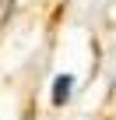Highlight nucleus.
Here are the masks:
<instances>
[{
	"mask_svg": "<svg viewBox=\"0 0 116 120\" xmlns=\"http://www.w3.org/2000/svg\"><path fill=\"white\" fill-rule=\"evenodd\" d=\"M70 88H74V78L70 74H60V78L53 81V106H63L70 99Z\"/></svg>",
	"mask_w": 116,
	"mask_h": 120,
	"instance_id": "obj_1",
	"label": "nucleus"
}]
</instances>
